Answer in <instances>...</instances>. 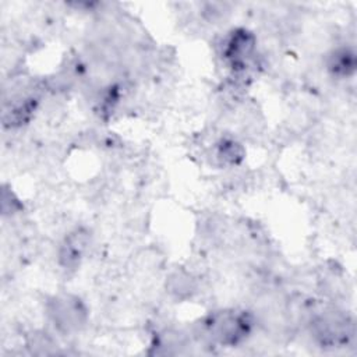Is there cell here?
Listing matches in <instances>:
<instances>
[{
	"mask_svg": "<svg viewBox=\"0 0 357 357\" xmlns=\"http://www.w3.org/2000/svg\"><path fill=\"white\" fill-rule=\"evenodd\" d=\"M47 314L54 326L64 332L78 331L86 319V310L82 301L71 294H60L50 300Z\"/></svg>",
	"mask_w": 357,
	"mask_h": 357,
	"instance_id": "obj_2",
	"label": "cell"
},
{
	"mask_svg": "<svg viewBox=\"0 0 357 357\" xmlns=\"http://www.w3.org/2000/svg\"><path fill=\"white\" fill-rule=\"evenodd\" d=\"M326 66L333 75L349 77L356 70V53L350 47H339L329 54Z\"/></svg>",
	"mask_w": 357,
	"mask_h": 357,
	"instance_id": "obj_5",
	"label": "cell"
},
{
	"mask_svg": "<svg viewBox=\"0 0 357 357\" xmlns=\"http://www.w3.org/2000/svg\"><path fill=\"white\" fill-rule=\"evenodd\" d=\"M216 158L226 165H237L243 159L241 145L230 138H223L218 142Z\"/></svg>",
	"mask_w": 357,
	"mask_h": 357,
	"instance_id": "obj_6",
	"label": "cell"
},
{
	"mask_svg": "<svg viewBox=\"0 0 357 357\" xmlns=\"http://www.w3.org/2000/svg\"><path fill=\"white\" fill-rule=\"evenodd\" d=\"M169 279H170L169 280L170 291L177 296L190 294L194 290V279L191 278V275H188L183 271L174 272Z\"/></svg>",
	"mask_w": 357,
	"mask_h": 357,
	"instance_id": "obj_7",
	"label": "cell"
},
{
	"mask_svg": "<svg viewBox=\"0 0 357 357\" xmlns=\"http://www.w3.org/2000/svg\"><path fill=\"white\" fill-rule=\"evenodd\" d=\"M255 36L245 29H236L225 42L223 56L236 73L247 70L250 61L255 56Z\"/></svg>",
	"mask_w": 357,
	"mask_h": 357,
	"instance_id": "obj_3",
	"label": "cell"
},
{
	"mask_svg": "<svg viewBox=\"0 0 357 357\" xmlns=\"http://www.w3.org/2000/svg\"><path fill=\"white\" fill-rule=\"evenodd\" d=\"M88 233L82 229H75L71 231L60 247L59 259L64 268H75L88 245Z\"/></svg>",
	"mask_w": 357,
	"mask_h": 357,
	"instance_id": "obj_4",
	"label": "cell"
},
{
	"mask_svg": "<svg viewBox=\"0 0 357 357\" xmlns=\"http://www.w3.org/2000/svg\"><path fill=\"white\" fill-rule=\"evenodd\" d=\"M252 319L245 311H220L204 321L202 331L212 342L233 346L250 333Z\"/></svg>",
	"mask_w": 357,
	"mask_h": 357,
	"instance_id": "obj_1",
	"label": "cell"
}]
</instances>
